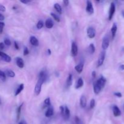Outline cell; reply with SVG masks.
I'll use <instances>...</instances> for the list:
<instances>
[{"label":"cell","mask_w":124,"mask_h":124,"mask_svg":"<svg viewBox=\"0 0 124 124\" xmlns=\"http://www.w3.org/2000/svg\"><path fill=\"white\" fill-rule=\"evenodd\" d=\"M44 82V81H43L41 79H38V81L37 83H36V85L35 87V94L36 96H38L40 94L41 91V87H42V84Z\"/></svg>","instance_id":"obj_1"},{"label":"cell","mask_w":124,"mask_h":124,"mask_svg":"<svg viewBox=\"0 0 124 124\" xmlns=\"http://www.w3.org/2000/svg\"><path fill=\"white\" fill-rule=\"evenodd\" d=\"M78 47L77 44L76 42L73 41L72 44H71V56L73 57L76 56L78 54Z\"/></svg>","instance_id":"obj_2"},{"label":"cell","mask_w":124,"mask_h":124,"mask_svg":"<svg viewBox=\"0 0 124 124\" xmlns=\"http://www.w3.org/2000/svg\"><path fill=\"white\" fill-rule=\"evenodd\" d=\"M87 35H88V38H90L92 39L95 37L96 36L95 29H94L93 27H89L87 29Z\"/></svg>","instance_id":"obj_3"},{"label":"cell","mask_w":124,"mask_h":124,"mask_svg":"<svg viewBox=\"0 0 124 124\" xmlns=\"http://www.w3.org/2000/svg\"><path fill=\"white\" fill-rule=\"evenodd\" d=\"M86 11L88 13L92 15L94 13V8H93L92 2L90 1H87V7H86Z\"/></svg>","instance_id":"obj_4"},{"label":"cell","mask_w":124,"mask_h":124,"mask_svg":"<svg viewBox=\"0 0 124 124\" xmlns=\"http://www.w3.org/2000/svg\"><path fill=\"white\" fill-rule=\"evenodd\" d=\"M105 52L104 51L102 52L101 53L100 55L99 56V59L98 61V67H101L103 63H104V60H105Z\"/></svg>","instance_id":"obj_5"},{"label":"cell","mask_w":124,"mask_h":124,"mask_svg":"<svg viewBox=\"0 0 124 124\" xmlns=\"http://www.w3.org/2000/svg\"><path fill=\"white\" fill-rule=\"evenodd\" d=\"M0 57L2 59V60L6 62H10L11 61H12V58H11L10 56L3 53V52H1V51H0Z\"/></svg>","instance_id":"obj_6"},{"label":"cell","mask_w":124,"mask_h":124,"mask_svg":"<svg viewBox=\"0 0 124 124\" xmlns=\"http://www.w3.org/2000/svg\"><path fill=\"white\" fill-rule=\"evenodd\" d=\"M115 10H116V7H115V4L112 2L111 4V6H110V12H109V17L108 19L109 20H111L113 18V16L114 15V13L115 12Z\"/></svg>","instance_id":"obj_7"},{"label":"cell","mask_w":124,"mask_h":124,"mask_svg":"<svg viewBox=\"0 0 124 124\" xmlns=\"http://www.w3.org/2000/svg\"><path fill=\"white\" fill-rule=\"evenodd\" d=\"M109 44H110V41H109V38L108 37L104 38L102 41V47L104 50H106L108 48L109 46Z\"/></svg>","instance_id":"obj_8"},{"label":"cell","mask_w":124,"mask_h":124,"mask_svg":"<svg viewBox=\"0 0 124 124\" xmlns=\"http://www.w3.org/2000/svg\"><path fill=\"white\" fill-rule=\"evenodd\" d=\"M96 82L101 86V87L102 89L104 87V86H105V83H106V79H105V78L104 76H101L100 78L98 79L97 80Z\"/></svg>","instance_id":"obj_9"},{"label":"cell","mask_w":124,"mask_h":124,"mask_svg":"<svg viewBox=\"0 0 124 124\" xmlns=\"http://www.w3.org/2000/svg\"><path fill=\"white\" fill-rule=\"evenodd\" d=\"M102 88L101 87V86L97 83L96 82L95 83H94V85H93V90H94V93L96 94H98L101 91Z\"/></svg>","instance_id":"obj_10"},{"label":"cell","mask_w":124,"mask_h":124,"mask_svg":"<svg viewBox=\"0 0 124 124\" xmlns=\"http://www.w3.org/2000/svg\"><path fill=\"white\" fill-rule=\"evenodd\" d=\"M30 42L32 46H35V47H36V46H38L39 41H38V39L36 38L35 36H31V37H30Z\"/></svg>","instance_id":"obj_11"},{"label":"cell","mask_w":124,"mask_h":124,"mask_svg":"<svg viewBox=\"0 0 124 124\" xmlns=\"http://www.w3.org/2000/svg\"><path fill=\"white\" fill-rule=\"evenodd\" d=\"M87 105V99L85 96H82L80 98V106L84 108Z\"/></svg>","instance_id":"obj_12"},{"label":"cell","mask_w":124,"mask_h":124,"mask_svg":"<svg viewBox=\"0 0 124 124\" xmlns=\"http://www.w3.org/2000/svg\"><path fill=\"white\" fill-rule=\"evenodd\" d=\"M54 114V110H53V108L52 107H48V109L46 111V113H45V115L47 117H50L51 116H52Z\"/></svg>","instance_id":"obj_13"},{"label":"cell","mask_w":124,"mask_h":124,"mask_svg":"<svg viewBox=\"0 0 124 124\" xmlns=\"http://www.w3.org/2000/svg\"><path fill=\"white\" fill-rule=\"evenodd\" d=\"M65 109H64V119L65 120H68L70 118V111L69 110V108L67 106L64 107Z\"/></svg>","instance_id":"obj_14"},{"label":"cell","mask_w":124,"mask_h":124,"mask_svg":"<svg viewBox=\"0 0 124 124\" xmlns=\"http://www.w3.org/2000/svg\"><path fill=\"white\" fill-rule=\"evenodd\" d=\"M16 65L20 69H23L24 66V61L21 58H17L16 60Z\"/></svg>","instance_id":"obj_15"},{"label":"cell","mask_w":124,"mask_h":124,"mask_svg":"<svg viewBox=\"0 0 124 124\" xmlns=\"http://www.w3.org/2000/svg\"><path fill=\"white\" fill-rule=\"evenodd\" d=\"M113 115L114 116L117 117V116H119L121 115V110H119V108H118V107L117 106H114L113 108Z\"/></svg>","instance_id":"obj_16"},{"label":"cell","mask_w":124,"mask_h":124,"mask_svg":"<svg viewBox=\"0 0 124 124\" xmlns=\"http://www.w3.org/2000/svg\"><path fill=\"white\" fill-rule=\"evenodd\" d=\"M75 70H76V71H77V72H78L79 73H81L84 69V63L83 62L79 63V64H78L77 65H76V66H75Z\"/></svg>","instance_id":"obj_17"},{"label":"cell","mask_w":124,"mask_h":124,"mask_svg":"<svg viewBox=\"0 0 124 124\" xmlns=\"http://www.w3.org/2000/svg\"><path fill=\"white\" fill-rule=\"evenodd\" d=\"M46 27L48 29H52L53 27V22L50 18H48L47 20L46 21Z\"/></svg>","instance_id":"obj_18"},{"label":"cell","mask_w":124,"mask_h":124,"mask_svg":"<svg viewBox=\"0 0 124 124\" xmlns=\"http://www.w3.org/2000/svg\"><path fill=\"white\" fill-rule=\"evenodd\" d=\"M83 85H84L83 79H82V78H79L78 79V80L77 84H76L75 88H76V89H79V88H81Z\"/></svg>","instance_id":"obj_19"},{"label":"cell","mask_w":124,"mask_h":124,"mask_svg":"<svg viewBox=\"0 0 124 124\" xmlns=\"http://www.w3.org/2000/svg\"><path fill=\"white\" fill-rule=\"evenodd\" d=\"M117 25H116V24H115V23H114L113 25V26H112V27H111V33H112L113 38H114L115 36V35H116V31H117Z\"/></svg>","instance_id":"obj_20"},{"label":"cell","mask_w":124,"mask_h":124,"mask_svg":"<svg viewBox=\"0 0 124 124\" xmlns=\"http://www.w3.org/2000/svg\"><path fill=\"white\" fill-rule=\"evenodd\" d=\"M39 78L41 79H42L45 82L46 79H47V73L44 71H41L40 72L39 75Z\"/></svg>","instance_id":"obj_21"},{"label":"cell","mask_w":124,"mask_h":124,"mask_svg":"<svg viewBox=\"0 0 124 124\" xmlns=\"http://www.w3.org/2000/svg\"><path fill=\"white\" fill-rule=\"evenodd\" d=\"M24 88V85L23 84H20V85L19 86V87L18 88L17 90L16 91L15 94V96H18V94H19V93H20L23 90Z\"/></svg>","instance_id":"obj_22"},{"label":"cell","mask_w":124,"mask_h":124,"mask_svg":"<svg viewBox=\"0 0 124 124\" xmlns=\"http://www.w3.org/2000/svg\"><path fill=\"white\" fill-rule=\"evenodd\" d=\"M72 81H73V78H72V75L71 74H69V76L67 78V85L68 87H70L72 84Z\"/></svg>","instance_id":"obj_23"},{"label":"cell","mask_w":124,"mask_h":124,"mask_svg":"<svg viewBox=\"0 0 124 124\" xmlns=\"http://www.w3.org/2000/svg\"><path fill=\"white\" fill-rule=\"evenodd\" d=\"M54 9L57 11V12H58V13H59V14H61L62 13V8H61V7L60 5H59V4H58V3L54 4Z\"/></svg>","instance_id":"obj_24"},{"label":"cell","mask_w":124,"mask_h":124,"mask_svg":"<svg viewBox=\"0 0 124 124\" xmlns=\"http://www.w3.org/2000/svg\"><path fill=\"white\" fill-rule=\"evenodd\" d=\"M6 73L8 77L10 78H14L15 76V73L13 71L11 70H7L6 71Z\"/></svg>","instance_id":"obj_25"},{"label":"cell","mask_w":124,"mask_h":124,"mask_svg":"<svg viewBox=\"0 0 124 124\" xmlns=\"http://www.w3.org/2000/svg\"><path fill=\"white\" fill-rule=\"evenodd\" d=\"M23 104H21L17 108V111H16V119L17 121H18L19 119V116H20V114H21V108L22 107H23Z\"/></svg>","instance_id":"obj_26"},{"label":"cell","mask_w":124,"mask_h":124,"mask_svg":"<svg viewBox=\"0 0 124 124\" xmlns=\"http://www.w3.org/2000/svg\"><path fill=\"white\" fill-rule=\"evenodd\" d=\"M0 79L3 82H5L6 80V73L4 71H1V70H0Z\"/></svg>","instance_id":"obj_27"},{"label":"cell","mask_w":124,"mask_h":124,"mask_svg":"<svg viewBox=\"0 0 124 124\" xmlns=\"http://www.w3.org/2000/svg\"><path fill=\"white\" fill-rule=\"evenodd\" d=\"M88 50H89L90 53H91V54H93L94 53V52H95V47H94L93 44H90L89 47H88Z\"/></svg>","instance_id":"obj_28"},{"label":"cell","mask_w":124,"mask_h":124,"mask_svg":"<svg viewBox=\"0 0 124 124\" xmlns=\"http://www.w3.org/2000/svg\"><path fill=\"white\" fill-rule=\"evenodd\" d=\"M44 26V23L42 21L39 20L37 24H36V27H37L38 29H41Z\"/></svg>","instance_id":"obj_29"},{"label":"cell","mask_w":124,"mask_h":124,"mask_svg":"<svg viewBox=\"0 0 124 124\" xmlns=\"http://www.w3.org/2000/svg\"><path fill=\"white\" fill-rule=\"evenodd\" d=\"M50 14L54 20L56 21L57 22H60V18L59 17V16L57 15L56 14H55V13H51Z\"/></svg>","instance_id":"obj_30"},{"label":"cell","mask_w":124,"mask_h":124,"mask_svg":"<svg viewBox=\"0 0 124 124\" xmlns=\"http://www.w3.org/2000/svg\"><path fill=\"white\" fill-rule=\"evenodd\" d=\"M44 104H46V105H47V107H50L51 106V102H50V99L49 98H46L44 101Z\"/></svg>","instance_id":"obj_31"},{"label":"cell","mask_w":124,"mask_h":124,"mask_svg":"<svg viewBox=\"0 0 124 124\" xmlns=\"http://www.w3.org/2000/svg\"><path fill=\"white\" fill-rule=\"evenodd\" d=\"M94 107H95V100L94 99H92L90 103V107L91 109H93Z\"/></svg>","instance_id":"obj_32"},{"label":"cell","mask_w":124,"mask_h":124,"mask_svg":"<svg viewBox=\"0 0 124 124\" xmlns=\"http://www.w3.org/2000/svg\"><path fill=\"white\" fill-rule=\"evenodd\" d=\"M4 44L6 45V46H10L11 45V41L9 39L6 38L4 39Z\"/></svg>","instance_id":"obj_33"},{"label":"cell","mask_w":124,"mask_h":124,"mask_svg":"<svg viewBox=\"0 0 124 124\" xmlns=\"http://www.w3.org/2000/svg\"><path fill=\"white\" fill-rule=\"evenodd\" d=\"M64 109H65V108H64V106H60V107H59V110L61 111V114L63 117H64Z\"/></svg>","instance_id":"obj_34"},{"label":"cell","mask_w":124,"mask_h":124,"mask_svg":"<svg viewBox=\"0 0 124 124\" xmlns=\"http://www.w3.org/2000/svg\"><path fill=\"white\" fill-rule=\"evenodd\" d=\"M4 25H5L4 23L0 21V33H1L2 32V31H3V29Z\"/></svg>","instance_id":"obj_35"},{"label":"cell","mask_w":124,"mask_h":124,"mask_svg":"<svg viewBox=\"0 0 124 124\" xmlns=\"http://www.w3.org/2000/svg\"><path fill=\"white\" fill-rule=\"evenodd\" d=\"M29 53V50H28V48H27V47H25L24 49V55L26 56V55H27Z\"/></svg>","instance_id":"obj_36"},{"label":"cell","mask_w":124,"mask_h":124,"mask_svg":"<svg viewBox=\"0 0 124 124\" xmlns=\"http://www.w3.org/2000/svg\"><path fill=\"white\" fill-rule=\"evenodd\" d=\"M6 10V8L2 5H0V11H2V12H5Z\"/></svg>","instance_id":"obj_37"},{"label":"cell","mask_w":124,"mask_h":124,"mask_svg":"<svg viewBox=\"0 0 124 124\" xmlns=\"http://www.w3.org/2000/svg\"><path fill=\"white\" fill-rule=\"evenodd\" d=\"M114 94H115L116 96L118 97V98H121V97H122V94H121L120 92H116V93H115Z\"/></svg>","instance_id":"obj_38"},{"label":"cell","mask_w":124,"mask_h":124,"mask_svg":"<svg viewBox=\"0 0 124 124\" xmlns=\"http://www.w3.org/2000/svg\"><path fill=\"white\" fill-rule=\"evenodd\" d=\"M4 48V44L3 42H0V50H2Z\"/></svg>","instance_id":"obj_39"},{"label":"cell","mask_w":124,"mask_h":124,"mask_svg":"<svg viewBox=\"0 0 124 124\" xmlns=\"http://www.w3.org/2000/svg\"><path fill=\"white\" fill-rule=\"evenodd\" d=\"M14 45H15V47L16 49V50H19V46H18V44L17 43V42H16V41H15Z\"/></svg>","instance_id":"obj_40"},{"label":"cell","mask_w":124,"mask_h":124,"mask_svg":"<svg viewBox=\"0 0 124 124\" xmlns=\"http://www.w3.org/2000/svg\"><path fill=\"white\" fill-rule=\"evenodd\" d=\"M20 2L23 4H27L29 3V2H31V1H30V0H26V1H20Z\"/></svg>","instance_id":"obj_41"},{"label":"cell","mask_w":124,"mask_h":124,"mask_svg":"<svg viewBox=\"0 0 124 124\" xmlns=\"http://www.w3.org/2000/svg\"><path fill=\"white\" fill-rule=\"evenodd\" d=\"M63 3H64V4L65 5V6H68L69 4V1H68V0H64V1H63Z\"/></svg>","instance_id":"obj_42"},{"label":"cell","mask_w":124,"mask_h":124,"mask_svg":"<svg viewBox=\"0 0 124 124\" xmlns=\"http://www.w3.org/2000/svg\"><path fill=\"white\" fill-rule=\"evenodd\" d=\"M4 16L2 14L0 13V21H3L4 19Z\"/></svg>","instance_id":"obj_43"},{"label":"cell","mask_w":124,"mask_h":124,"mask_svg":"<svg viewBox=\"0 0 124 124\" xmlns=\"http://www.w3.org/2000/svg\"><path fill=\"white\" fill-rule=\"evenodd\" d=\"M18 124H27V122L25 121H21V122H19Z\"/></svg>","instance_id":"obj_44"},{"label":"cell","mask_w":124,"mask_h":124,"mask_svg":"<svg viewBox=\"0 0 124 124\" xmlns=\"http://www.w3.org/2000/svg\"><path fill=\"white\" fill-rule=\"evenodd\" d=\"M92 76H93V78H94L96 77V72L94 71H93V72H92Z\"/></svg>","instance_id":"obj_45"},{"label":"cell","mask_w":124,"mask_h":124,"mask_svg":"<svg viewBox=\"0 0 124 124\" xmlns=\"http://www.w3.org/2000/svg\"><path fill=\"white\" fill-rule=\"evenodd\" d=\"M120 70H124V65H121V66L119 67Z\"/></svg>","instance_id":"obj_46"},{"label":"cell","mask_w":124,"mask_h":124,"mask_svg":"<svg viewBox=\"0 0 124 124\" xmlns=\"http://www.w3.org/2000/svg\"><path fill=\"white\" fill-rule=\"evenodd\" d=\"M48 54H51V51H50V49H48Z\"/></svg>","instance_id":"obj_47"},{"label":"cell","mask_w":124,"mask_h":124,"mask_svg":"<svg viewBox=\"0 0 124 124\" xmlns=\"http://www.w3.org/2000/svg\"><path fill=\"white\" fill-rule=\"evenodd\" d=\"M122 16L124 17V11H122Z\"/></svg>","instance_id":"obj_48"},{"label":"cell","mask_w":124,"mask_h":124,"mask_svg":"<svg viewBox=\"0 0 124 124\" xmlns=\"http://www.w3.org/2000/svg\"><path fill=\"white\" fill-rule=\"evenodd\" d=\"M1 104V98H0V105Z\"/></svg>","instance_id":"obj_49"}]
</instances>
